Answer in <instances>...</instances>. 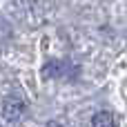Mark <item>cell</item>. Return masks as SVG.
<instances>
[{"label":"cell","instance_id":"cell-1","mask_svg":"<svg viewBox=\"0 0 127 127\" xmlns=\"http://www.w3.org/2000/svg\"><path fill=\"white\" fill-rule=\"evenodd\" d=\"M78 67L65 63V60H49L42 67V76L45 78H65V76H76Z\"/></svg>","mask_w":127,"mask_h":127},{"label":"cell","instance_id":"cell-2","mask_svg":"<svg viewBox=\"0 0 127 127\" xmlns=\"http://www.w3.org/2000/svg\"><path fill=\"white\" fill-rule=\"evenodd\" d=\"M22 112H25V103L20 98H7L4 105H2V114H4L7 121H16Z\"/></svg>","mask_w":127,"mask_h":127},{"label":"cell","instance_id":"cell-3","mask_svg":"<svg viewBox=\"0 0 127 127\" xmlns=\"http://www.w3.org/2000/svg\"><path fill=\"white\" fill-rule=\"evenodd\" d=\"M92 127H116L114 125V116L109 112H98L92 118Z\"/></svg>","mask_w":127,"mask_h":127}]
</instances>
